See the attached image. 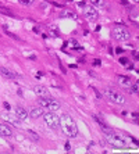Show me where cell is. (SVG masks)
I'll return each instance as SVG.
<instances>
[{"instance_id": "1", "label": "cell", "mask_w": 139, "mask_h": 154, "mask_svg": "<svg viewBox=\"0 0 139 154\" xmlns=\"http://www.w3.org/2000/svg\"><path fill=\"white\" fill-rule=\"evenodd\" d=\"M95 119L97 121V124L100 125V128H102V131L104 132V136H106L107 142H109L110 144H113L114 147H125V140L124 137L121 136L120 133L114 132L111 128H109V126L104 124V122L102 121V119H99L97 117H95Z\"/></svg>"}, {"instance_id": "2", "label": "cell", "mask_w": 139, "mask_h": 154, "mask_svg": "<svg viewBox=\"0 0 139 154\" xmlns=\"http://www.w3.org/2000/svg\"><path fill=\"white\" fill-rule=\"evenodd\" d=\"M60 126H61L63 132L66 133L68 137H77L78 136V128L73 117L68 114H63L60 117Z\"/></svg>"}, {"instance_id": "3", "label": "cell", "mask_w": 139, "mask_h": 154, "mask_svg": "<svg viewBox=\"0 0 139 154\" xmlns=\"http://www.w3.org/2000/svg\"><path fill=\"white\" fill-rule=\"evenodd\" d=\"M38 104H39V107L42 108H46L49 111H57L60 108V103L54 99H51L49 96H45V97H39V100H38Z\"/></svg>"}, {"instance_id": "4", "label": "cell", "mask_w": 139, "mask_h": 154, "mask_svg": "<svg viewBox=\"0 0 139 154\" xmlns=\"http://www.w3.org/2000/svg\"><path fill=\"white\" fill-rule=\"evenodd\" d=\"M103 93H104V96H106L110 101H113V103H116V104L124 106V104L127 103L125 97L122 96V94H121L120 92H117V90H114V89H110V88H107V89L103 90Z\"/></svg>"}, {"instance_id": "5", "label": "cell", "mask_w": 139, "mask_h": 154, "mask_svg": "<svg viewBox=\"0 0 139 154\" xmlns=\"http://www.w3.org/2000/svg\"><path fill=\"white\" fill-rule=\"evenodd\" d=\"M111 33H113L114 39L118 40V42H125V40L131 39V33H129V31L128 29H125V28H122V26H116V28H113Z\"/></svg>"}, {"instance_id": "6", "label": "cell", "mask_w": 139, "mask_h": 154, "mask_svg": "<svg viewBox=\"0 0 139 154\" xmlns=\"http://www.w3.org/2000/svg\"><path fill=\"white\" fill-rule=\"evenodd\" d=\"M43 119L50 129H57L60 126V118L53 111L43 112Z\"/></svg>"}, {"instance_id": "7", "label": "cell", "mask_w": 139, "mask_h": 154, "mask_svg": "<svg viewBox=\"0 0 139 154\" xmlns=\"http://www.w3.org/2000/svg\"><path fill=\"white\" fill-rule=\"evenodd\" d=\"M84 13H85V15L91 20V21H96L97 18H99V11H97V8L96 7H93V6H85V8H84Z\"/></svg>"}, {"instance_id": "8", "label": "cell", "mask_w": 139, "mask_h": 154, "mask_svg": "<svg viewBox=\"0 0 139 154\" xmlns=\"http://www.w3.org/2000/svg\"><path fill=\"white\" fill-rule=\"evenodd\" d=\"M0 75H3L4 78H7V79H18V78H21L18 74H15V72H13L11 69L6 68V67H0Z\"/></svg>"}, {"instance_id": "9", "label": "cell", "mask_w": 139, "mask_h": 154, "mask_svg": "<svg viewBox=\"0 0 139 154\" xmlns=\"http://www.w3.org/2000/svg\"><path fill=\"white\" fill-rule=\"evenodd\" d=\"M2 119L8 122V124L13 126H20V124H21V119L17 118V117H13V115H10V114H2Z\"/></svg>"}, {"instance_id": "10", "label": "cell", "mask_w": 139, "mask_h": 154, "mask_svg": "<svg viewBox=\"0 0 139 154\" xmlns=\"http://www.w3.org/2000/svg\"><path fill=\"white\" fill-rule=\"evenodd\" d=\"M15 115H17V118H20L21 121H25V119H28V117H29L28 111H26L24 107H20V106L15 107Z\"/></svg>"}, {"instance_id": "11", "label": "cell", "mask_w": 139, "mask_h": 154, "mask_svg": "<svg viewBox=\"0 0 139 154\" xmlns=\"http://www.w3.org/2000/svg\"><path fill=\"white\" fill-rule=\"evenodd\" d=\"M43 108L42 107H33V108H31V111L28 112V114L31 115V118H39V117H42L43 115Z\"/></svg>"}, {"instance_id": "12", "label": "cell", "mask_w": 139, "mask_h": 154, "mask_svg": "<svg viewBox=\"0 0 139 154\" xmlns=\"http://www.w3.org/2000/svg\"><path fill=\"white\" fill-rule=\"evenodd\" d=\"M60 17L61 18H71V20H77L78 15L75 11L73 10H63L61 13H60Z\"/></svg>"}, {"instance_id": "13", "label": "cell", "mask_w": 139, "mask_h": 154, "mask_svg": "<svg viewBox=\"0 0 139 154\" xmlns=\"http://www.w3.org/2000/svg\"><path fill=\"white\" fill-rule=\"evenodd\" d=\"M33 92L38 94L39 97H45V96H49V92H48V89L45 88V86H40V85H38V86H35L33 88Z\"/></svg>"}, {"instance_id": "14", "label": "cell", "mask_w": 139, "mask_h": 154, "mask_svg": "<svg viewBox=\"0 0 139 154\" xmlns=\"http://www.w3.org/2000/svg\"><path fill=\"white\" fill-rule=\"evenodd\" d=\"M0 136L10 137V136H13V132H11V129L8 128L7 125H4V124H0Z\"/></svg>"}, {"instance_id": "15", "label": "cell", "mask_w": 139, "mask_h": 154, "mask_svg": "<svg viewBox=\"0 0 139 154\" xmlns=\"http://www.w3.org/2000/svg\"><path fill=\"white\" fill-rule=\"evenodd\" d=\"M117 81L120 85L122 86H131V78H128V76H125V75H118L117 76Z\"/></svg>"}, {"instance_id": "16", "label": "cell", "mask_w": 139, "mask_h": 154, "mask_svg": "<svg viewBox=\"0 0 139 154\" xmlns=\"http://www.w3.org/2000/svg\"><path fill=\"white\" fill-rule=\"evenodd\" d=\"M91 4L93 7H104L106 6V0H91Z\"/></svg>"}, {"instance_id": "17", "label": "cell", "mask_w": 139, "mask_h": 154, "mask_svg": "<svg viewBox=\"0 0 139 154\" xmlns=\"http://www.w3.org/2000/svg\"><path fill=\"white\" fill-rule=\"evenodd\" d=\"M28 133H29V137L32 140H35V142H39L40 137H39V135H38L36 132H33V131H28Z\"/></svg>"}, {"instance_id": "18", "label": "cell", "mask_w": 139, "mask_h": 154, "mask_svg": "<svg viewBox=\"0 0 139 154\" xmlns=\"http://www.w3.org/2000/svg\"><path fill=\"white\" fill-rule=\"evenodd\" d=\"M20 3L25 4V6H29V4H32V3H33V0H20Z\"/></svg>"}, {"instance_id": "19", "label": "cell", "mask_w": 139, "mask_h": 154, "mask_svg": "<svg viewBox=\"0 0 139 154\" xmlns=\"http://www.w3.org/2000/svg\"><path fill=\"white\" fill-rule=\"evenodd\" d=\"M132 93H138V83H134L132 85V90H131Z\"/></svg>"}, {"instance_id": "20", "label": "cell", "mask_w": 139, "mask_h": 154, "mask_svg": "<svg viewBox=\"0 0 139 154\" xmlns=\"http://www.w3.org/2000/svg\"><path fill=\"white\" fill-rule=\"evenodd\" d=\"M100 64H102L100 60H93V65H100Z\"/></svg>"}, {"instance_id": "21", "label": "cell", "mask_w": 139, "mask_h": 154, "mask_svg": "<svg viewBox=\"0 0 139 154\" xmlns=\"http://www.w3.org/2000/svg\"><path fill=\"white\" fill-rule=\"evenodd\" d=\"M121 63H122V64H127V63H128V60H127V58H124V57H122V58H121Z\"/></svg>"}, {"instance_id": "22", "label": "cell", "mask_w": 139, "mask_h": 154, "mask_svg": "<svg viewBox=\"0 0 139 154\" xmlns=\"http://www.w3.org/2000/svg\"><path fill=\"white\" fill-rule=\"evenodd\" d=\"M3 106H4V108H7V110H10V104H8V103H4Z\"/></svg>"}, {"instance_id": "23", "label": "cell", "mask_w": 139, "mask_h": 154, "mask_svg": "<svg viewBox=\"0 0 139 154\" xmlns=\"http://www.w3.org/2000/svg\"><path fill=\"white\" fill-rule=\"evenodd\" d=\"M93 90H95V93H96V96H97V97H99V99H100V93H99V92H97V89H93Z\"/></svg>"}, {"instance_id": "24", "label": "cell", "mask_w": 139, "mask_h": 154, "mask_svg": "<svg viewBox=\"0 0 139 154\" xmlns=\"http://www.w3.org/2000/svg\"><path fill=\"white\" fill-rule=\"evenodd\" d=\"M66 149H67V150H70V149H71V146H70V143H68V142H67V143H66Z\"/></svg>"}, {"instance_id": "25", "label": "cell", "mask_w": 139, "mask_h": 154, "mask_svg": "<svg viewBox=\"0 0 139 154\" xmlns=\"http://www.w3.org/2000/svg\"><path fill=\"white\" fill-rule=\"evenodd\" d=\"M121 3L125 4V6H128V2H127V0H121Z\"/></svg>"}, {"instance_id": "26", "label": "cell", "mask_w": 139, "mask_h": 154, "mask_svg": "<svg viewBox=\"0 0 139 154\" xmlns=\"http://www.w3.org/2000/svg\"><path fill=\"white\" fill-rule=\"evenodd\" d=\"M66 2H71V0H66Z\"/></svg>"}, {"instance_id": "27", "label": "cell", "mask_w": 139, "mask_h": 154, "mask_svg": "<svg viewBox=\"0 0 139 154\" xmlns=\"http://www.w3.org/2000/svg\"><path fill=\"white\" fill-rule=\"evenodd\" d=\"M135 2H139V0H135Z\"/></svg>"}]
</instances>
